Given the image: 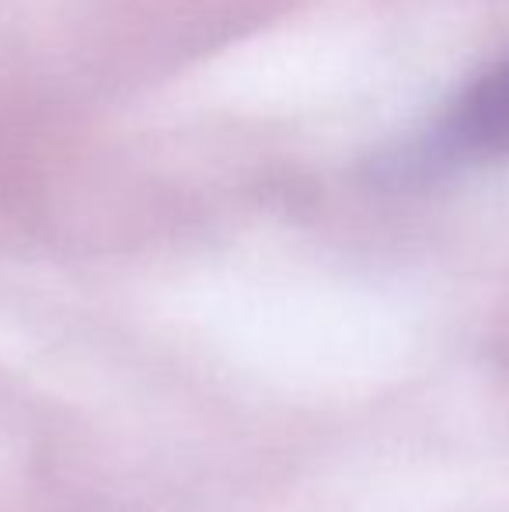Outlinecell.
I'll return each mask as SVG.
<instances>
[{"instance_id":"1","label":"cell","mask_w":509,"mask_h":512,"mask_svg":"<svg viewBox=\"0 0 509 512\" xmlns=\"http://www.w3.org/2000/svg\"><path fill=\"white\" fill-rule=\"evenodd\" d=\"M443 143L461 154H509V63L464 95L443 129Z\"/></svg>"}]
</instances>
